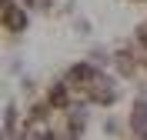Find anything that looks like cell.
I'll return each instance as SVG.
<instances>
[{
  "label": "cell",
  "mask_w": 147,
  "mask_h": 140,
  "mask_svg": "<svg viewBox=\"0 0 147 140\" xmlns=\"http://www.w3.org/2000/svg\"><path fill=\"white\" fill-rule=\"evenodd\" d=\"M97 70H100V67H94L90 60H80V64H74L70 70H67V87H70V90H87V84H90L94 80V74H97Z\"/></svg>",
  "instance_id": "7a4b0ae2"
},
{
  "label": "cell",
  "mask_w": 147,
  "mask_h": 140,
  "mask_svg": "<svg viewBox=\"0 0 147 140\" xmlns=\"http://www.w3.org/2000/svg\"><path fill=\"white\" fill-rule=\"evenodd\" d=\"M87 103H97V107H114V103L120 100V87H117V80L110 74H104V70H97L94 74V80L87 84Z\"/></svg>",
  "instance_id": "6da1fadb"
},
{
  "label": "cell",
  "mask_w": 147,
  "mask_h": 140,
  "mask_svg": "<svg viewBox=\"0 0 147 140\" xmlns=\"http://www.w3.org/2000/svg\"><path fill=\"white\" fill-rule=\"evenodd\" d=\"M114 60V67H117V74L124 77V80H134L137 77V67H140V60H137V54L130 50V47H120L117 54L110 57Z\"/></svg>",
  "instance_id": "3957f363"
},
{
  "label": "cell",
  "mask_w": 147,
  "mask_h": 140,
  "mask_svg": "<svg viewBox=\"0 0 147 140\" xmlns=\"http://www.w3.org/2000/svg\"><path fill=\"white\" fill-rule=\"evenodd\" d=\"M0 20H3V27H7L10 33H24V30H27V10L17 7V3H3Z\"/></svg>",
  "instance_id": "5b68a950"
},
{
  "label": "cell",
  "mask_w": 147,
  "mask_h": 140,
  "mask_svg": "<svg viewBox=\"0 0 147 140\" xmlns=\"http://www.w3.org/2000/svg\"><path fill=\"white\" fill-rule=\"evenodd\" d=\"M127 127H130L134 133H137V137H140V133H147V100H144V97H137V100L130 103Z\"/></svg>",
  "instance_id": "8992f818"
},
{
  "label": "cell",
  "mask_w": 147,
  "mask_h": 140,
  "mask_svg": "<svg viewBox=\"0 0 147 140\" xmlns=\"http://www.w3.org/2000/svg\"><path fill=\"white\" fill-rule=\"evenodd\" d=\"M47 103H50V110H67L70 107V87H67V80H60V84H54L50 90H47Z\"/></svg>",
  "instance_id": "52a82bcc"
},
{
  "label": "cell",
  "mask_w": 147,
  "mask_h": 140,
  "mask_svg": "<svg viewBox=\"0 0 147 140\" xmlns=\"http://www.w3.org/2000/svg\"><path fill=\"white\" fill-rule=\"evenodd\" d=\"M37 140H60V137H57V133H50V130H40V137H37Z\"/></svg>",
  "instance_id": "7c38bea8"
},
{
  "label": "cell",
  "mask_w": 147,
  "mask_h": 140,
  "mask_svg": "<svg viewBox=\"0 0 147 140\" xmlns=\"http://www.w3.org/2000/svg\"><path fill=\"white\" fill-rule=\"evenodd\" d=\"M24 7H34V10H47L50 0H24Z\"/></svg>",
  "instance_id": "30bf717a"
},
{
  "label": "cell",
  "mask_w": 147,
  "mask_h": 140,
  "mask_svg": "<svg viewBox=\"0 0 147 140\" xmlns=\"http://www.w3.org/2000/svg\"><path fill=\"white\" fill-rule=\"evenodd\" d=\"M87 60H90V64H94V67H100V64H107L110 57H107V54H104V47H94V50H90V57H87Z\"/></svg>",
  "instance_id": "9c48e42d"
},
{
  "label": "cell",
  "mask_w": 147,
  "mask_h": 140,
  "mask_svg": "<svg viewBox=\"0 0 147 140\" xmlns=\"http://www.w3.org/2000/svg\"><path fill=\"white\" fill-rule=\"evenodd\" d=\"M0 3H10V0H0Z\"/></svg>",
  "instance_id": "4fadbf2b"
},
{
  "label": "cell",
  "mask_w": 147,
  "mask_h": 140,
  "mask_svg": "<svg viewBox=\"0 0 147 140\" xmlns=\"http://www.w3.org/2000/svg\"><path fill=\"white\" fill-rule=\"evenodd\" d=\"M87 127V110L84 107H67V123H64V140H80Z\"/></svg>",
  "instance_id": "277c9868"
},
{
  "label": "cell",
  "mask_w": 147,
  "mask_h": 140,
  "mask_svg": "<svg viewBox=\"0 0 147 140\" xmlns=\"http://www.w3.org/2000/svg\"><path fill=\"white\" fill-rule=\"evenodd\" d=\"M134 40H137V47L147 54V20H144V23H137V30H134Z\"/></svg>",
  "instance_id": "ba28073f"
},
{
  "label": "cell",
  "mask_w": 147,
  "mask_h": 140,
  "mask_svg": "<svg viewBox=\"0 0 147 140\" xmlns=\"http://www.w3.org/2000/svg\"><path fill=\"white\" fill-rule=\"evenodd\" d=\"M107 133H114V137H117V133H120V123H117V120H107Z\"/></svg>",
  "instance_id": "8fae6325"
}]
</instances>
